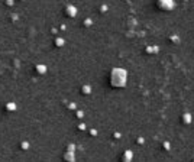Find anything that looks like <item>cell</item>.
<instances>
[{
	"label": "cell",
	"mask_w": 194,
	"mask_h": 162,
	"mask_svg": "<svg viewBox=\"0 0 194 162\" xmlns=\"http://www.w3.org/2000/svg\"><path fill=\"white\" fill-rule=\"evenodd\" d=\"M117 74H119L117 77L113 76V84H115V86H123L125 80H126V72H125L123 70H117Z\"/></svg>",
	"instance_id": "1"
}]
</instances>
